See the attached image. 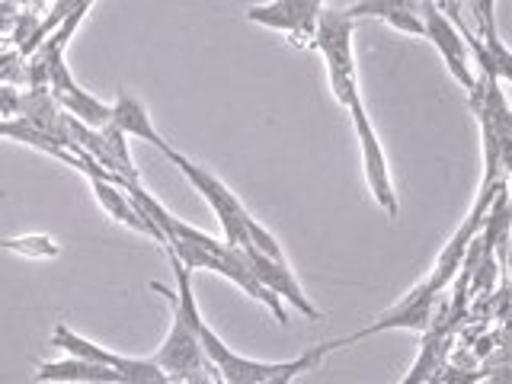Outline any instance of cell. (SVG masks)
I'll return each mask as SVG.
<instances>
[{
  "mask_svg": "<svg viewBox=\"0 0 512 384\" xmlns=\"http://www.w3.org/2000/svg\"><path fill=\"white\" fill-rule=\"evenodd\" d=\"M327 0H269V4H253L247 7V23L266 26L272 32H285L292 39H311L320 23Z\"/></svg>",
  "mask_w": 512,
  "mask_h": 384,
  "instance_id": "52a82bcc",
  "label": "cell"
},
{
  "mask_svg": "<svg viewBox=\"0 0 512 384\" xmlns=\"http://www.w3.org/2000/svg\"><path fill=\"white\" fill-rule=\"evenodd\" d=\"M464 7L471 10V16L477 20V32L480 36H490L496 29V0H464Z\"/></svg>",
  "mask_w": 512,
  "mask_h": 384,
  "instance_id": "d6986e66",
  "label": "cell"
},
{
  "mask_svg": "<svg viewBox=\"0 0 512 384\" xmlns=\"http://www.w3.org/2000/svg\"><path fill=\"white\" fill-rule=\"evenodd\" d=\"M23 109V90L13 84H0V119H16Z\"/></svg>",
  "mask_w": 512,
  "mask_h": 384,
  "instance_id": "ffe728a7",
  "label": "cell"
},
{
  "mask_svg": "<svg viewBox=\"0 0 512 384\" xmlns=\"http://www.w3.org/2000/svg\"><path fill=\"white\" fill-rule=\"evenodd\" d=\"M352 36H356V16L346 7H324L314 32L317 52L324 55L330 90L340 106H352L359 100V77H356V52H352Z\"/></svg>",
  "mask_w": 512,
  "mask_h": 384,
  "instance_id": "6da1fadb",
  "label": "cell"
},
{
  "mask_svg": "<svg viewBox=\"0 0 512 384\" xmlns=\"http://www.w3.org/2000/svg\"><path fill=\"white\" fill-rule=\"evenodd\" d=\"M0 250L26 256V260H55L61 256V244L48 234H20V237H0Z\"/></svg>",
  "mask_w": 512,
  "mask_h": 384,
  "instance_id": "9a60e30c",
  "label": "cell"
},
{
  "mask_svg": "<svg viewBox=\"0 0 512 384\" xmlns=\"http://www.w3.org/2000/svg\"><path fill=\"white\" fill-rule=\"evenodd\" d=\"M487 45V52L493 58V68H496V77L500 80H509L512 84V48L500 39V32H490V36H480Z\"/></svg>",
  "mask_w": 512,
  "mask_h": 384,
  "instance_id": "ac0fdd59",
  "label": "cell"
},
{
  "mask_svg": "<svg viewBox=\"0 0 512 384\" xmlns=\"http://www.w3.org/2000/svg\"><path fill=\"white\" fill-rule=\"evenodd\" d=\"M164 157L186 176L189 186L196 189L208 205H212V212H215L221 231H224V244H228V247H250V237H247V218H250V212L244 208V202H240L234 192L218 180L215 173H208L205 167L192 164V160L186 154H180L176 148H170Z\"/></svg>",
  "mask_w": 512,
  "mask_h": 384,
  "instance_id": "7a4b0ae2",
  "label": "cell"
},
{
  "mask_svg": "<svg viewBox=\"0 0 512 384\" xmlns=\"http://www.w3.org/2000/svg\"><path fill=\"white\" fill-rule=\"evenodd\" d=\"M52 346L64 349L68 356L90 359V362H103L109 368H116L125 384H173V378L151 356L148 359H138V356H122V352L103 349L100 343H93V340H87V336L74 333L68 324H58L52 330Z\"/></svg>",
  "mask_w": 512,
  "mask_h": 384,
  "instance_id": "3957f363",
  "label": "cell"
},
{
  "mask_svg": "<svg viewBox=\"0 0 512 384\" xmlns=\"http://www.w3.org/2000/svg\"><path fill=\"white\" fill-rule=\"evenodd\" d=\"M112 125L119 128L122 135L128 138H138V141H148L160 154L170 151V141H164V135L154 128V119L148 106H144L138 96H132L128 90H119L116 93V103H112Z\"/></svg>",
  "mask_w": 512,
  "mask_h": 384,
  "instance_id": "7c38bea8",
  "label": "cell"
},
{
  "mask_svg": "<svg viewBox=\"0 0 512 384\" xmlns=\"http://www.w3.org/2000/svg\"><path fill=\"white\" fill-rule=\"evenodd\" d=\"M480 228H484V221L474 218V215H468V218H464L461 228L455 231V237L442 247L439 260H436V269H432V276H429V285H432V292H436V295H442L445 288H448V282H452V279L458 276V269H461V263H464V256H468L471 244L477 240Z\"/></svg>",
  "mask_w": 512,
  "mask_h": 384,
  "instance_id": "5bb4252c",
  "label": "cell"
},
{
  "mask_svg": "<svg viewBox=\"0 0 512 384\" xmlns=\"http://www.w3.org/2000/svg\"><path fill=\"white\" fill-rule=\"evenodd\" d=\"M237 256L250 266L253 276L260 279L272 295L282 298L285 304H292V308L298 314H304L308 320H320V311L311 304V298L304 295L301 282L295 279V272L288 269L285 260H269V256H263L260 250H253V247H237Z\"/></svg>",
  "mask_w": 512,
  "mask_h": 384,
  "instance_id": "9c48e42d",
  "label": "cell"
},
{
  "mask_svg": "<svg viewBox=\"0 0 512 384\" xmlns=\"http://www.w3.org/2000/svg\"><path fill=\"white\" fill-rule=\"evenodd\" d=\"M439 333H429L423 340V349L420 356H416V365L410 368V375L400 381V384H429L432 378H436V362H439Z\"/></svg>",
  "mask_w": 512,
  "mask_h": 384,
  "instance_id": "2e32d148",
  "label": "cell"
},
{
  "mask_svg": "<svg viewBox=\"0 0 512 384\" xmlns=\"http://www.w3.org/2000/svg\"><path fill=\"white\" fill-rule=\"evenodd\" d=\"M420 13H423L426 39L436 45V52L442 55L448 74H452L458 84L471 93L474 80H477L474 71H471V48H468V42H464V36L458 32L455 20L442 7H436V0H423Z\"/></svg>",
  "mask_w": 512,
  "mask_h": 384,
  "instance_id": "8992f818",
  "label": "cell"
},
{
  "mask_svg": "<svg viewBox=\"0 0 512 384\" xmlns=\"http://www.w3.org/2000/svg\"><path fill=\"white\" fill-rule=\"evenodd\" d=\"M247 237H250V247H253V250H260L263 256H269V260H285L282 244H279V240L272 237L253 215L247 218Z\"/></svg>",
  "mask_w": 512,
  "mask_h": 384,
  "instance_id": "e0dca14e",
  "label": "cell"
},
{
  "mask_svg": "<svg viewBox=\"0 0 512 384\" xmlns=\"http://www.w3.org/2000/svg\"><path fill=\"white\" fill-rule=\"evenodd\" d=\"M423 0H356L352 7H346L352 16H375V20L391 23L400 32H410V36H423L426 39V26H423Z\"/></svg>",
  "mask_w": 512,
  "mask_h": 384,
  "instance_id": "4fadbf2b",
  "label": "cell"
},
{
  "mask_svg": "<svg viewBox=\"0 0 512 384\" xmlns=\"http://www.w3.org/2000/svg\"><path fill=\"white\" fill-rule=\"evenodd\" d=\"M32 378H36L39 384H125L116 368H109L103 362L77 359V356L39 362Z\"/></svg>",
  "mask_w": 512,
  "mask_h": 384,
  "instance_id": "8fae6325",
  "label": "cell"
},
{
  "mask_svg": "<svg viewBox=\"0 0 512 384\" xmlns=\"http://www.w3.org/2000/svg\"><path fill=\"white\" fill-rule=\"evenodd\" d=\"M432 308H436V292H432L429 279H423L420 285H413L410 292L400 298L394 308L384 311L375 324H368L356 333L343 336V340H336V349H343L349 343H359V340H368V336L375 333H384V330H413V333H426L429 324H432Z\"/></svg>",
  "mask_w": 512,
  "mask_h": 384,
  "instance_id": "5b68a950",
  "label": "cell"
},
{
  "mask_svg": "<svg viewBox=\"0 0 512 384\" xmlns=\"http://www.w3.org/2000/svg\"><path fill=\"white\" fill-rule=\"evenodd\" d=\"M87 180H90V189H93L96 202H100V208H103L109 218H116L119 224H125V228H132V231H138L144 237H154L160 247H167L164 231H160L157 224L148 221V215L141 212L138 202L128 196V192L119 183L103 180V176H87Z\"/></svg>",
  "mask_w": 512,
  "mask_h": 384,
  "instance_id": "30bf717a",
  "label": "cell"
},
{
  "mask_svg": "<svg viewBox=\"0 0 512 384\" xmlns=\"http://www.w3.org/2000/svg\"><path fill=\"white\" fill-rule=\"evenodd\" d=\"M349 116H352V125H356V135H359L368 192H372V199L384 208V215L397 218L400 215V202H397V192H394V183H391L388 157H384V148H381V141H378L375 125H372V119H368V112L362 106V96L349 106Z\"/></svg>",
  "mask_w": 512,
  "mask_h": 384,
  "instance_id": "277c9868",
  "label": "cell"
},
{
  "mask_svg": "<svg viewBox=\"0 0 512 384\" xmlns=\"http://www.w3.org/2000/svg\"><path fill=\"white\" fill-rule=\"evenodd\" d=\"M164 372L173 378V381H186L189 375H199V372H208V356L199 343V330L189 327L183 317L170 320V330L164 336V343L157 346V352L151 356Z\"/></svg>",
  "mask_w": 512,
  "mask_h": 384,
  "instance_id": "ba28073f",
  "label": "cell"
},
{
  "mask_svg": "<svg viewBox=\"0 0 512 384\" xmlns=\"http://www.w3.org/2000/svg\"><path fill=\"white\" fill-rule=\"evenodd\" d=\"M484 384H512V362L500 365V368H490L484 372Z\"/></svg>",
  "mask_w": 512,
  "mask_h": 384,
  "instance_id": "44dd1931",
  "label": "cell"
}]
</instances>
